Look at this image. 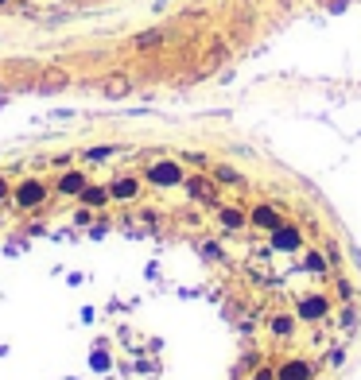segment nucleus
I'll use <instances>...</instances> for the list:
<instances>
[{
	"label": "nucleus",
	"instance_id": "nucleus-1",
	"mask_svg": "<svg viewBox=\"0 0 361 380\" xmlns=\"http://www.w3.org/2000/svg\"><path fill=\"white\" fill-rule=\"evenodd\" d=\"M252 221H257V225H268V229H276V225H280V218H276L272 210H265V206H260V210L252 213Z\"/></svg>",
	"mask_w": 361,
	"mask_h": 380
},
{
	"label": "nucleus",
	"instance_id": "nucleus-2",
	"mask_svg": "<svg viewBox=\"0 0 361 380\" xmlns=\"http://www.w3.org/2000/svg\"><path fill=\"white\" fill-rule=\"evenodd\" d=\"M307 376H311L307 365H288V369L280 373V380H307Z\"/></svg>",
	"mask_w": 361,
	"mask_h": 380
},
{
	"label": "nucleus",
	"instance_id": "nucleus-3",
	"mask_svg": "<svg viewBox=\"0 0 361 380\" xmlns=\"http://www.w3.org/2000/svg\"><path fill=\"white\" fill-rule=\"evenodd\" d=\"M276 245H280V249H295V245H299V233H291V229H280V233H276Z\"/></svg>",
	"mask_w": 361,
	"mask_h": 380
}]
</instances>
